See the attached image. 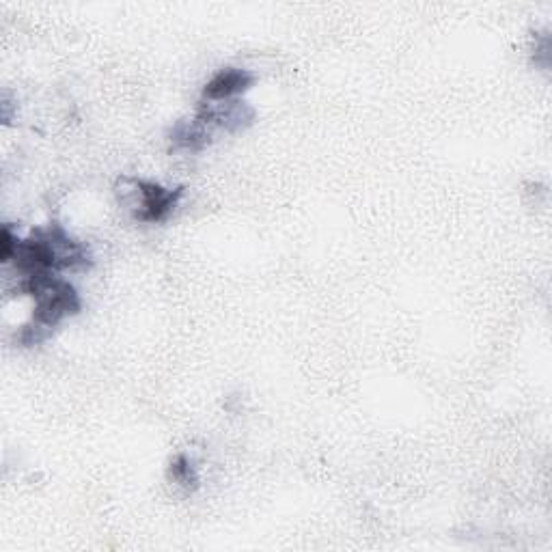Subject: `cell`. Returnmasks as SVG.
I'll return each mask as SVG.
<instances>
[{
  "mask_svg": "<svg viewBox=\"0 0 552 552\" xmlns=\"http://www.w3.org/2000/svg\"><path fill=\"white\" fill-rule=\"evenodd\" d=\"M255 85V76L242 67H223L205 82L203 102L238 100Z\"/></svg>",
  "mask_w": 552,
  "mask_h": 552,
  "instance_id": "2",
  "label": "cell"
},
{
  "mask_svg": "<svg viewBox=\"0 0 552 552\" xmlns=\"http://www.w3.org/2000/svg\"><path fill=\"white\" fill-rule=\"evenodd\" d=\"M117 192L121 195V203L128 207L138 223H162L184 197L182 188H167L138 177H123L121 190Z\"/></svg>",
  "mask_w": 552,
  "mask_h": 552,
  "instance_id": "1",
  "label": "cell"
},
{
  "mask_svg": "<svg viewBox=\"0 0 552 552\" xmlns=\"http://www.w3.org/2000/svg\"><path fill=\"white\" fill-rule=\"evenodd\" d=\"M169 477L173 483H177V486H182L186 490H195L199 486V471L190 455H186V453H179L177 458L171 462Z\"/></svg>",
  "mask_w": 552,
  "mask_h": 552,
  "instance_id": "4",
  "label": "cell"
},
{
  "mask_svg": "<svg viewBox=\"0 0 552 552\" xmlns=\"http://www.w3.org/2000/svg\"><path fill=\"white\" fill-rule=\"evenodd\" d=\"M212 138V128L207 126V121L195 115L192 119H184L173 126L171 130V143L175 149L182 151H201L207 147Z\"/></svg>",
  "mask_w": 552,
  "mask_h": 552,
  "instance_id": "3",
  "label": "cell"
}]
</instances>
